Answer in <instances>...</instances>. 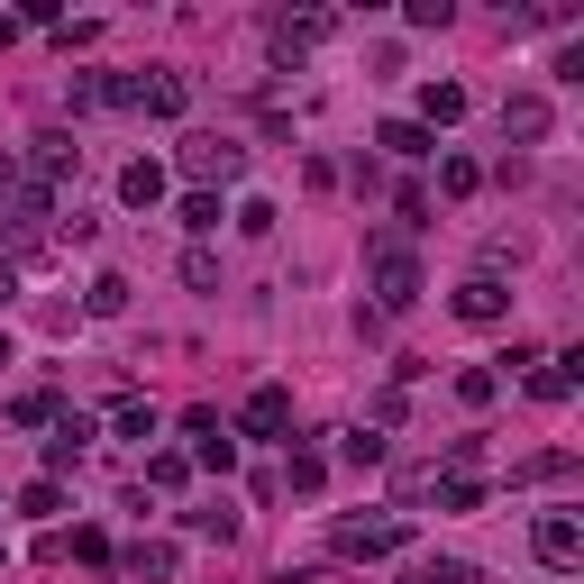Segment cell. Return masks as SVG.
Instances as JSON below:
<instances>
[{
    "mask_svg": "<svg viewBox=\"0 0 584 584\" xmlns=\"http://www.w3.org/2000/svg\"><path fill=\"white\" fill-rule=\"evenodd\" d=\"M138 100H146V110H156V119H174V110H183V100H192V83H183V73H156V83H146Z\"/></svg>",
    "mask_w": 584,
    "mask_h": 584,
    "instance_id": "obj_11",
    "label": "cell"
},
{
    "mask_svg": "<svg viewBox=\"0 0 584 584\" xmlns=\"http://www.w3.org/2000/svg\"><path fill=\"white\" fill-rule=\"evenodd\" d=\"M284 429H293V393L284 384H257V393H247V439H284Z\"/></svg>",
    "mask_w": 584,
    "mask_h": 584,
    "instance_id": "obj_5",
    "label": "cell"
},
{
    "mask_svg": "<svg viewBox=\"0 0 584 584\" xmlns=\"http://www.w3.org/2000/svg\"><path fill=\"white\" fill-rule=\"evenodd\" d=\"M183 174H192V183H228V174H247V146L238 138H192L183 146Z\"/></svg>",
    "mask_w": 584,
    "mask_h": 584,
    "instance_id": "obj_2",
    "label": "cell"
},
{
    "mask_svg": "<svg viewBox=\"0 0 584 584\" xmlns=\"http://www.w3.org/2000/svg\"><path fill=\"white\" fill-rule=\"evenodd\" d=\"M110 429H119V439H156V412H146V402H119Z\"/></svg>",
    "mask_w": 584,
    "mask_h": 584,
    "instance_id": "obj_20",
    "label": "cell"
},
{
    "mask_svg": "<svg viewBox=\"0 0 584 584\" xmlns=\"http://www.w3.org/2000/svg\"><path fill=\"white\" fill-rule=\"evenodd\" d=\"M539 557H548V567H575V557H584V529H575L567 512H548V521H539Z\"/></svg>",
    "mask_w": 584,
    "mask_h": 584,
    "instance_id": "obj_7",
    "label": "cell"
},
{
    "mask_svg": "<svg viewBox=\"0 0 584 584\" xmlns=\"http://www.w3.org/2000/svg\"><path fill=\"white\" fill-rule=\"evenodd\" d=\"M439 183H448V192H456V201H466V192H475V183H485V174H475V156H439Z\"/></svg>",
    "mask_w": 584,
    "mask_h": 584,
    "instance_id": "obj_22",
    "label": "cell"
},
{
    "mask_svg": "<svg viewBox=\"0 0 584 584\" xmlns=\"http://www.w3.org/2000/svg\"><path fill=\"white\" fill-rule=\"evenodd\" d=\"M0 557H10V548H0Z\"/></svg>",
    "mask_w": 584,
    "mask_h": 584,
    "instance_id": "obj_30",
    "label": "cell"
},
{
    "mask_svg": "<svg viewBox=\"0 0 584 584\" xmlns=\"http://www.w3.org/2000/svg\"><path fill=\"white\" fill-rule=\"evenodd\" d=\"M19 512H28V521H56L64 493H56V485H28V493H19Z\"/></svg>",
    "mask_w": 584,
    "mask_h": 584,
    "instance_id": "obj_25",
    "label": "cell"
},
{
    "mask_svg": "<svg viewBox=\"0 0 584 584\" xmlns=\"http://www.w3.org/2000/svg\"><path fill=\"white\" fill-rule=\"evenodd\" d=\"M183 439H192V456H201L211 475H228V466H238V439L219 429V412H183Z\"/></svg>",
    "mask_w": 584,
    "mask_h": 584,
    "instance_id": "obj_3",
    "label": "cell"
},
{
    "mask_svg": "<svg viewBox=\"0 0 584 584\" xmlns=\"http://www.w3.org/2000/svg\"><path fill=\"white\" fill-rule=\"evenodd\" d=\"M439 502H448V512H475V502H485V485H475V475H448Z\"/></svg>",
    "mask_w": 584,
    "mask_h": 584,
    "instance_id": "obj_27",
    "label": "cell"
},
{
    "mask_svg": "<svg viewBox=\"0 0 584 584\" xmlns=\"http://www.w3.org/2000/svg\"><path fill=\"white\" fill-rule=\"evenodd\" d=\"M83 439H92V420H83V412L56 420V439H46V466H73V456H83Z\"/></svg>",
    "mask_w": 584,
    "mask_h": 584,
    "instance_id": "obj_10",
    "label": "cell"
},
{
    "mask_svg": "<svg viewBox=\"0 0 584 584\" xmlns=\"http://www.w3.org/2000/svg\"><path fill=\"white\" fill-rule=\"evenodd\" d=\"M10 420H19V429H37V420H56V393H19V402H10Z\"/></svg>",
    "mask_w": 584,
    "mask_h": 584,
    "instance_id": "obj_23",
    "label": "cell"
},
{
    "mask_svg": "<svg viewBox=\"0 0 584 584\" xmlns=\"http://www.w3.org/2000/svg\"><path fill=\"white\" fill-rule=\"evenodd\" d=\"M366 284H374L384 311H412V301H420V257H412L402 238H374V247H366Z\"/></svg>",
    "mask_w": 584,
    "mask_h": 584,
    "instance_id": "obj_1",
    "label": "cell"
},
{
    "mask_svg": "<svg viewBox=\"0 0 584 584\" xmlns=\"http://www.w3.org/2000/svg\"><path fill=\"white\" fill-rule=\"evenodd\" d=\"M201 539H238V512H228V502H201V512H183Z\"/></svg>",
    "mask_w": 584,
    "mask_h": 584,
    "instance_id": "obj_17",
    "label": "cell"
},
{
    "mask_svg": "<svg viewBox=\"0 0 584 584\" xmlns=\"http://www.w3.org/2000/svg\"><path fill=\"white\" fill-rule=\"evenodd\" d=\"M119 311H129V284H119V274H100V284H92V320H119Z\"/></svg>",
    "mask_w": 584,
    "mask_h": 584,
    "instance_id": "obj_19",
    "label": "cell"
},
{
    "mask_svg": "<svg viewBox=\"0 0 584 584\" xmlns=\"http://www.w3.org/2000/svg\"><path fill=\"white\" fill-rule=\"evenodd\" d=\"M502 311H512V293H502V284H493V274H475V284H466V293H456V320H475V329H493Z\"/></svg>",
    "mask_w": 584,
    "mask_h": 584,
    "instance_id": "obj_6",
    "label": "cell"
},
{
    "mask_svg": "<svg viewBox=\"0 0 584 584\" xmlns=\"http://www.w3.org/2000/svg\"><path fill=\"white\" fill-rule=\"evenodd\" d=\"M10 301H19V265H0V311H10Z\"/></svg>",
    "mask_w": 584,
    "mask_h": 584,
    "instance_id": "obj_29",
    "label": "cell"
},
{
    "mask_svg": "<svg viewBox=\"0 0 584 584\" xmlns=\"http://www.w3.org/2000/svg\"><path fill=\"white\" fill-rule=\"evenodd\" d=\"M119 201H129V211H156V201H165V165H129V174H119Z\"/></svg>",
    "mask_w": 584,
    "mask_h": 584,
    "instance_id": "obj_8",
    "label": "cell"
},
{
    "mask_svg": "<svg viewBox=\"0 0 584 584\" xmlns=\"http://www.w3.org/2000/svg\"><path fill=\"white\" fill-rule=\"evenodd\" d=\"M129 575H174V548L156 539V548H129Z\"/></svg>",
    "mask_w": 584,
    "mask_h": 584,
    "instance_id": "obj_26",
    "label": "cell"
},
{
    "mask_svg": "<svg viewBox=\"0 0 584 584\" xmlns=\"http://www.w3.org/2000/svg\"><path fill=\"white\" fill-rule=\"evenodd\" d=\"M183 284H192V293H219V265L201 257V247H192V257H183Z\"/></svg>",
    "mask_w": 584,
    "mask_h": 584,
    "instance_id": "obj_28",
    "label": "cell"
},
{
    "mask_svg": "<svg viewBox=\"0 0 584 584\" xmlns=\"http://www.w3.org/2000/svg\"><path fill=\"white\" fill-rule=\"evenodd\" d=\"M412 584H485V575H475L466 557H420V567H412Z\"/></svg>",
    "mask_w": 584,
    "mask_h": 584,
    "instance_id": "obj_13",
    "label": "cell"
},
{
    "mask_svg": "<svg viewBox=\"0 0 584 584\" xmlns=\"http://www.w3.org/2000/svg\"><path fill=\"white\" fill-rule=\"evenodd\" d=\"M502 129H512V138H548V100H512V110H502Z\"/></svg>",
    "mask_w": 584,
    "mask_h": 584,
    "instance_id": "obj_15",
    "label": "cell"
},
{
    "mask_svg": "<svg viewBox=\"0 0 584 584\" xmlns=\"http://www.w3.org/2000/svg\"><path fill=\"white\" fill-rule=\"evenodd\" d=\"M493 393H502V374H485V366H466V374H456V402H466V412H485Z\"/></svg>",
    "mask_w": 584,
    "mask_h": 584,
    "instance_id": "obj_16",
    "label": "cell"
},
{
    "mask_svg": "<svg viewBox=\"0 0 584 584\" xmlns=\"http://www.w3.org/2000/svg\"><path fill=\"white\" fill-rule=\"evenodd\" d=\"M284 475H293V493H320V485H329V466H320L311 448H293V466H284Z\"/></svg>",
    "mask_w": 584,
    "mask_h": 584,
    "instance_id": "obj_21",
    "label": "cell"
},
{
    "mask_svg": "<svg viewBox=\"0 0 584 584\" xmlns=\"http://www.w3.org/2000/svg\"><path fill=\"white\" fill-rule=\"evenodd\" d=\"M575 374H584V357H548V374H539L529 393H539V402H567V393H575Z\"/></svg>",
    "mask_w": 584,
    "mask_h": 584,
    "instance_id": "obj_14",
    "label": "cell"
},
{
    "mask_svg": "<svg viewBox=\"0 0 584 584\" xmlns=\"http://www.w3.org/2000/svg\"><path fill=\"white\" fill-rule=\"evenodd\" d=\"M448 119H466V92H456V83H429V92H420V129H448Z\"/></svg>",
    "mask_w": 584,
    "mask_h": 584,
    "instance_id": "obj_9",
    "label": "cell"
},
{
    "mask_svg": "<svg viewBox=\"0 0 584 584\" xmlns=\"http://www.w3.org/2000/svg\"><path fill=\"white\" fill-rule=\"evenodd\" d=\"M384 146H393V156H412V165H420V156H439V138H429L420 119H393V129H384Z\"/></svg>",
    "mask_w": 584,
    "mask_h": 584,
    "instance_id": "obj_12",
    "label": "cell"
},
{
    "mask_svg": "<svg viewBox=\"0 0 584 584\" xmlns=\"http://www.w3.org/2000/svg\"><path fill=\"white\" fill-rule=\"evenodd\" d=\"M412 521H338V557H393Z\"/></svg>",
    "mask_w": 584,
    "mask_h": 584,
    "instance_id": "obj_4",
    "label": "cell"
},
{
    "mask_svg": "<svg viewBox=\"0 0 584 584\" xmlns=\"http://www.w3.org/2000/svg\"><path fill=\"white\" fill-rule=\"evenodd\" d=\"M338 456H347V466H374V456H384V439H374V429H347Z\"/></svg>",
    "mask_w": 584,
    "mask_h": 584,
    "instance_id": "obj_24",
    "label": "cell"
},
{
    "mask_svg": "<svg viewBox=\"0 0 584 584\" xmlns=\"http://www.w3.org/2000/svg\"><path fill=\"white\" fill-rule=\"evenodd\" d=\"M183 228H192V238H211V228H219V192H183Z\"/></svg>",
    "mask_w": 584,
    "mask_h": 584,
    "instance_id": "obj_18",
    "label": "cell"
}]
</instances>
